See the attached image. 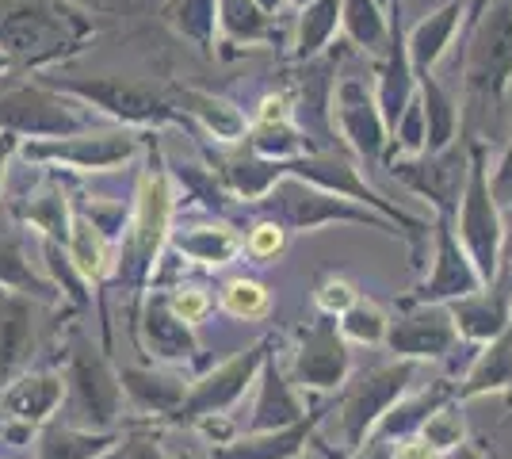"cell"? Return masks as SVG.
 Wrapping results in <instances>:
<instances>
[{
	"label": "cell",
	"instance_id": "cell-27",
	"mask_svg": "<svg viewBox=\"0 0 512 459\" xmlns=\"http://www.w3.org/2000/svg\"><path fill=\"white\" fill-rule=\"evenodd\" d=\"M12 215L39 230V241H69V226H73V196L58 176H46L31 188V196H20L12 203Z\"/></svg>",
	"mask_w": 512,
	"mask_h": 459
},
{
	"label": "cell",
	"instance_id": "cell-48",
	"mask_svg": "<svg viewBox=\"0 0 512 459\" xmlns=\"http://www.w3.org/2000/svg\"><path fill=\"white\" fill-rule=\"evenodd\" d=\"M390 459H448V456H440L421 433H406V437L390 440Z\"/></svg>",
	"mask_w": 512,
	"mask_h": 459
},
{
	"label": "cell",
	"instance_id": "cell-54",
	"mask_svg": "<svg viewBox=\"0 0 512 459\" xmlns=\"http://www.w3.org/2000/svg\"><path fill=\"white\" fill-rule=\"evenodd\" d=\"M283 4H291V8H295V12H299V8H306V4H310V0H283Z\"/></svg>",
	"mask_w": 512,
	"mask_h": 459
},
{
	"label": "cell",
	"instance_id": "cell-30",
	"mask_svg": "<svg viewBox=\"0 0 512 459\" xmlns=\"http://www.w3.org/2000/svg\"><path fill=\"white\" fill-rule=\"evenodd\" d=\"M279 39V20L256 0H218V46H272Z\"/></svg>",
	"mask_w": 512,
	"mask_h": 459
},
{
	"label": "cell",
	"instance_id": "cell-23",
	"mask_svg": "<svg viewBox=\"0 0 512 459\" xmlns=\"http://www.w3.org/2000/svg\"><path fill=\"white\" fill-rule=\"evenodd\" d=\"M119 383H123V398L134 410L165 417V421L180 410V402L188 398V387H192L180 368H165V364H127L119 368Z\"/></svg>",
	"mask_w": 512,
	"mask_h": 459
},
{
	"label": "cell",
	"instance_id": "cell-44",
	"mask_svg": "<svg viewBox=\"0 0 512 459\" xmlns=\"http://www.w3.org/2000/svg\"><path fill=\"white\" fill-rule=\"evenodd\" d=\"M360 299V287L352 284L341 272H325L318 284H314V306L325 318H341L348 306Z\"/></svg>",
	"mask_w": 512,
	"mask_h": 459
},
{
	"label": "cell",
	"instance_id": "cell-32",
	"mask_svg": "<svg viewBox=\"0 0 512 459\" xmlns=\"http://www.w3.org/2000/svg\"><path fill=\"white\" fill-rule=\"evenodd\" d=\"M161 20L176 39L195 46L203 58L218 54V0H165Z\"/></svg>",
	"mask_w": 512,
	"mask_h": 459
},
{
	"label": "cell",
	"instance_id": "cell-36",
	"mask_svg": "<svg viewBox=\"0 0 512 459\" xmlns=\"http://www.w3.org/2000/svg\"><path fill=\"white\" fill-rule=\"evenodd\" d=\"M0 287L27 295L35 303H62L58 287L46 280V272H39L27 261V249L20 238H0Z\"/></svg>",
	"mask_w": 512,
	"mask_h": 459
},
{
	"label": "cell",
	"instance_id": "cell-41",
	"mask_svg": "<svg viewBox=\"0 0 512 459\" xmlns=\"http://www.w3.org/2000/svg\"><path fill=\"white\" fill-rule=\"evenodd\" d=\"M337 329L348 345H383L386 329H390V314L375 299H356V303L337 318Z\"/></svg>",
	"mask_w": 512,
	"mask_h": 459
},
{
	"label": "cell",
	"instance_id": "cell-5",
	"mask_svg": "<svg viewBox=\"0 0 512 459\" xmlns=\"http://www.w3.org/2000/svg\"><path fill=\"white\" fill-rule=\"evenodd\" d=\"M417 372L421 364L413 360H386L379 368L348 375V383L337 391V402L329 406V414L337 417V433H341V448L333 459L360 456L367 440L375 437V429L383 425V417L413 391Z\"/></svg>",
	"mask_w": 512,
	"mask_h": 459
},
{
	"label": "cell",
	"instance_id": "cell-38",
	"mask_svg": "<svg viewBox=\"0 0 512 459\" xmlns=\"http://www.w3.org/2000/svg\"><path fill=\"white\" fill-rule=\"evenodd\" d=\"M245 150L264 161H295L302 153H314L318 146L299 131V123H253Z\"/></svg>",
	"mask_w": 512,
	"mask_h": 459
},
{
	"label": "cell",
	"instance_id": "cell-20",
	"mask_svg": "<svg viewBox=\"0 0 512 459\" xmlns=\"http://www.w3.org/2000/svg\"><path fill=\"white\" fill-rule=\"evenodd\" d=\"M169 249L176 257H184V264L214 272V268H226L237 257H245V238L234 222L207 215L199 222H172Z\"/></svg>",
	"mask_w": 512,
	"mask_h": 459
},
{
	"label": "cell",
	"instance_id": "cell-21",
	"mask_svg": "<svg viewBox=\"0 0 512 459\" xmlns=\"http://www.w3.org/2000/svg\"><path fill=\"white\" fill-rule=\"evenodd\" d=\"M509 299H512V276L501 268V276L493 284L478 287L467 299H455V303H444V306H448L451 322L459 329V341L482 349V345H490L493 337H501L505 329H512Z\"/></svg>",
	"mask_w": 512,
	"mask_h": 459
},
{
	"label": "cell",
	"instance_id": "cell-53",
	"mask_svg": "<svg viewBox=\"0 0 512 459\" xmlns=\"http://www.w3.org/2000/svg\"><path fill=\"white\" fill-rule=\"evenodd\" d=\"M12 58H8V54H0V77H4V73H12Z\"/></svg>",
	"mask_w": 512,
	"mask_h": 459
},
{
	"label": "cell",
	"instance_id": "cell-33",
	"mask_svg": "<svg viewBox=\"0 0 512 459\" xmlns=\"http://www.w3.org/2000/svg\"><path fill=\"white\" fill-rule=\"evenodd\" d=\"M341 31V0H310L299 8L295 20V35H291V58L306 66L314 58H325V50L333 46Z\"/></svg>",
	"mask_w": 512,
	"mask_h": 459
},
{
	"label": "cell",
	"instance_id": "cell-56",
	"mask_svg": "<svg viewBox=\"0 0 512 459\" xmlns=\"http://www.w3.org/2000/svg\"><path fill=\"white\" fill-rule=\"evenodd\" d=\"M383 4H386V0H383Z\"/></svg>",
	"mask_w": 512,
	"mask_h": 459
},
{
	"label": "cell",
	"instance_id": "cell-15",
	"mask_svg": "<svg viewBox=\"0 0 512 459\" xmlns=\"http://www.w3.org/2000/svg\"><path fill=\"white\" fill-rule=\"evenodd\" d=\"M130 333H134L138 349L150 356V364H165V368H192L203 352L195 326L172 314L161 287H150L142 295V303L130 318Z\"/></svg>",
	"mask_w": 512,
	"mask_h": 459
},
{
	"label": "cell",
	"instance_id": "cell-26",
	"mask_svg": "<svg viewBox=\"0 0 512 459\" xmlns=\"http://www.w3.org/2000/svg\"><path fill=\"white\" fill-rule=\"evenodd\" d=\"M467 23V0H448L436 12H428L406 31V50L413 73H436V66L448 58L455 35Z\"/></svg>",
	"mask_w": 512,
	"mask_h": 459
},
{
	"label": "cell",
	"instance_id": "cell-43",
	"mask_svg": "<svg viewBox=\"0 0 512 459\" xmlns=\"http://www.w3.org/2000/svg\"><path fill=\"white\" fill-rule=\"evenodd\" d=\"M161 291H165V303H169L172 314H176L180 322H188V326L207 322V314L214 310L211 287H203V284H188V280H180V284L161 287Z\"/></svg>",
	"mask_w": 512,
	"mask_h": 459
},
{
	"label": "cell",
	"instance_id": "cell-16",
	"mask_svg": "<svg viewBox=\"0 0 512 459\" xmlns=\"http://www.w3.org/2000/svg\"><path fill=\"white\" fill-rule=\"evenodd\" d=\"M478 287L486 284L470 261V253L463 249L451 219L432 215V268H428L425 280L413 287L409 303H455V299L474 295Z\"/></svg>",
	"mask_w": 512,
	"mask_h": 459
},
{
	"label": "cell",
	"instance_id": "cell-47",
	"mask_svg": "<svg viewBox=\"0 0 512 459\" xmlns=\"http://www.w3.org/2000/svg\"><path fill=\"white\" fill-rule=\"evenodd\" d=\"M490 188L497 203H501V211H509L512 207V131L505 138V150L497 157V165H490Z\"/></svg>",
	"mask_w": 512,
	"mask_h": 459
},
{
	"label": "cell",
	"instance_id": "cell-24",
	"mask_svg": "<svg viewBox=\"0 0 512 459\" xmlns=\"http://www.w3.org/2000/svg\"><path fill=\"white\" fill-rule=\"evenodd\" d=\"M325 406L321 410H310V414L287 425V429H276V433H237V437L222 440L211 452V459H299L310 444H314V433L325 421Z\"/></svg>",
	"mask_w": 512,
	"mask_h": 459
},
{
	"label": "cell",
	"instance_id": "cell-11",
	"mask_svg": "<svg viewBox=\"0 0 512 459\" xmlns=\"http://www.w3.org/2000/svg\"><path fill=\"white\" fill-rule=\"evenodd\" d=\"M0 131H12L16 138H69V134L92 131V115L81 111L77 100L65 92L31 81L0 92Z\"/></svg>",
	"mask_w": 512,
	"mask_h": 459
},
{
	"label": "cell",
	"instance_id": "cell-17",
	"mask_svg": "<svg viewBox=\"0 0 512 459\" xmlns=\"http://www.w3.org/2000/svg\"><path fill=\"white\" fill-rule=\"evenodd\" d=\"M383 349L394 360H413V364L448 360L459 349V329L444 303H413L406 314L390 318Z\"/></svg>",
	"mask_w": 512,
	"mask_h": 459
},
{
	"label": "cell",
	"instance_id": "cell-35",
	"mask_svg": "<svg viewBox=\"0 0 512 459\" xmlns=\"http://www.w3.org/2000/svg\"><path fill=\"white\" fill-rule=\"evenodd\" d=\"M119 440V433H92L77 425L50 421L35 433V459H96Z\"/></svg>",
	"mask_w": 512,
	"mask_h": 459
},
{
	"label": "cell",
	"instance_id": "cell-37",
	"mask_svg": "<svg viewBox=\"0 0 512 459\" xmlns=\"http://www.w3.org/2000/svg\"><path fill=\"white\" fill-rule=\"evenodd\" d=\"M272 306H276V295H272V287L264 284V280H256V276H226L222 284H218V310L226 314V318H237V322H264L268 314H272Z\"/></svg>",
	"mask_w": 512,
	"mask_h": 459
},
{
	"label": "cell",
	"instance_id": "cell-1",
	"mask_svg": "<svg viewBox=\"0 0 512 459\" xmlns=\"http://www.w3.org/2000/svg\"><path fill=\"white\" fill-rule=\"evenodd\" d=\"M146 169L134 180V199H130V215L123 234L115 241V276L111 284L127 299V322L142 303V295L150 291L153 268L161 264L165 249H169L172 222H176V184H172L169 161L157 146V131L150 134L146 146Z\"/></svg>",
	"mask_w": 512,
	"mask_h": 459
},
{
	"label": "cell",
	"instance_id": "cell-13",
	"mask_svg": "<svg viewBox=\"0 0 512 459\" xmlns=\"http://www.w3.org/2000/svg\"><path fill=\"white\" fill-rule=\"evenodd\" d=\"M352 375V345L341 337L337 318L318 314L314 322L299 326L291 345V379L306 398L337 394Z\"/></svg>",
	"mask_w": 512,
	"mask_h": 459
},
{
	"label": "cell",
	"instance_id": "cell-49",
	"mask_svg": "<svg viewBox=\"0 0 512 459\" xmlns=\"http://www.w3.org/2000/svg\"><path fill=\"white\" fill-rule=\"evenodd\" d=\"M23 138H16L12 131H0V192H4V180H8V169H12V157L20 150Z\"/></svg>",
	"mask_w": 512,
	"mask_h": 459
},
{
	"label": "cell",
	"instance_id": "cell-22",
	"mask_svg": "<svg viewBox=\"0 0 512 459\" xmlns=\"http://www.w3.org/2000/svg\"><path fill=\"white\" fill-rule=\"evenodd\" d=\"M169 100L180 108V115L188 119V127L199 134H207L222 146H241L249 138V115L237 108L234 100L207 92L195 85H169Z\"/></svg>",
	"mask_w": 512,
	"mask_h": 459
},
{
	"label": "cell",
	"instance_id": "cell-10",
	"mask_svg": "<svg viewBox=\"0 0 512 459\" xmlns=\"http://www.w3.org/2000/svg\"><path fill=\"white\" fill-rule=\"evenodd\" d=\"M276 349V337H260L256 345L234 352L230 360L214 364L211 372H203L199 379H192L188 398L180 402V410L169 417V425H184V429H199L203 421L226 417L237 402L256 387L260 368L268 360V352Z\"/></svg>",
	"mask_w": 512,
	"mask_h": 459
},
{
	"label": "cell",
	"instance_id": "cell-55",
	"mask_svg": "<svg viewBox=\"0 0 512 459\" xmlns=\"http://www.w3.org/2000/svg\"><path fill=\"white\" fill-rule=\"evenodd\" d=\"M509 322H512V299H509Z\"/></svg>",
	"mask_w": 512,
	"mask_h": 459
},
{
	"label": "cell",
	"instance_id": "cell-45",
	"mask_svg": "<svg viewBox=\"0 0 512 459\" xmlns=\"http://www.w3.org/2000/svg\"><path fill=\"white\" fill-rule=\"evenodd\" d=\"M96 459H169V452L153 429H134V433H119V440Z\"/></svg>",
	"mask_w": 512,
	"mask_h": 459
},
{
	"label": "cell",
	"instance_id": "cell-9",
	"mask_svg": "<svg viewBox=\"0 0 512 459\" xmlns=\"http://www.w3.org/2000/svg\"><path fill=\"white\" fill-rule=\"evenodd\" d=\"M256 207H264L291 234H314L321 226H367V230H383L390 238H402L398 226L386 222L383 215L367 211V207L352 203V199L333 196L325 188H314V184H306L299 176H283Z\"/></svg>",
	"mask_w": 512,
	"mask_h": 459
},
{
	"label": "cell",
	"instance_id": "cell-18",
	"mask_svg": "<svg viewBox=\"0 0 512 459\" xmlns=\"http://www.w3.org/2000/svg\"><path fill=\"white\" fill-rule=\"evenodd\" d=\"M310 410H314V406L306 402V394L295 387L291 372L279 364L276 349H272L268 360H264V368H260L253 414H249L241 433H276V429H287V425L302 421Z\"/></svg>",
	"mask_w": 512,
	"mask_h": 459
},
{
	"label": "cell",
	"instance_id": "cell-39",
	"mask_svg": "<svg viewBox=\"0 0 512 459\" xmlns=\"http://www.w3.org/2000/svg\"><path fill=\"white\" fill-rule=\"evenodd\" d=\"M39 245H43L46 280L58 287L62 303L69 306V310H92V287H88V280L77 272V264L69 261L65 245H58V241H39Z\"/></svg>",
	"mask_w": 512,
	"mask_h": 459
},
{
	"label": "cell",
	"instance_id": "cell-19",
	"mask_svg": "<svg viewBox=\"0 0 512 459\" xmlns=\"http://www.w3.org/2000/svg\"><path fill=\"white\" fill-rule=\"evenodd\" d=\"M62 402H65L62 372H54V368L23 372L0 391V421L39 433L43 425L54 421V414L62 410Z\"/></svg>",
	"mask_w": 512,
	"mask_h": 459
},
{
	"label": "cell",
	"instance_id": "cell-31",
	"mask_svg": "<svg viewBox=\"0 0 512 459\" xmlns=\"http://www.w3.org/2000/svg\"><path fill=\"white\" fill-rule=\"evenodd\" d=\"M413 81H417V96H421V108H425V123H428L425 153L448 150L451 142L463 138V111H459V100L440 85L436 73H413Z\"/></svg>",
	"mask_w": 512,
	"mask_h": 459
},
{
	"label": "cell",
	"instance_id": "cell-12",
	"mask_svg": "<svg viewBox=\"0 0 512 459\" xmlns=\"http://www.w3.org/2000/svg\"><path fill=\"white\" fill-rule=\"evenodd\" d=\"M467 165V138H459V142H451L448 150L440 153H417V157L394 153V157H386L383 169H390V176L406 192L425 199L428 207H432V215L455 219L463 184H467Z\"/></svg>",
	"mask_w": 512,
	"mask_h": 459
},
{
	"label": "cell",
	"instance_id": "cell-7",
	"mask_svg": "<svg viewBox=\"0 0 512 459\" xmlns=\"http://www.w3.org/2000/svg\"><path fill=\"white\" fill-rule=\"evenodd\" d=\"M65 402L73 406V421L77 429H92V433H115L119 417H123V383H119V368L88 333L69 329L65 341Z\"/></svg>",
	"mask_w": 512,
	"mask_h": 459
},
{
	"label": "cell",
	"instance_id": "cell-3",
	"mask_svg": "<svg viewBox=\"0 0 512 459\" xmlns=\"http://www.w3.org/2000/svg\"><path fill=\"white\" fill-rule=\"evenodd\" d=\"M100 20H92L73 0H0V54L16 69L50 73L65 66L96 39Z\"/></svg>",
	"mask_w": 512,
	"mask_h": 459
},
{
	"label": "cell",
	"instance_id": "cell-8",
	"mask_svg": "<svg viewBox=\"0 0 512 459\" xmlns=\"http://www.w3.org/2000/svg\"><path fill=\"white\" fill-rule=\"evenodd\" d=\"M153 131H130V127H92V131L69 134V138H27L20 142L16 157L46 173H115L130 161H138L150 146Z\"/></svg>",
	"mask_w": 512,
	"mask_h": 459
},
{
	"label": "cell",
	"instance_id": "cell-40",
	"mask_svg": "<svg viewBox=\"0 0 512 459\" xmlns=\"http://www.w3.org/2000/svg\"><path fill=\"white\" fill-rule=\"evenodd\" d=\"M417 433L440 452V456H451V452H459V448H467V417H463V402H444V406H436L432 414L417 425Z\"/></svg>",
	"mask_w": 512,
	"mask_h": 459
},
{
	"label": "cell",
	"instance_id": "cell-28",
	"mask_svg": "<svg viewBox=\"0 0 512 459\" xmlns=\"http://www.w3.org/2000/svg\"><path fill=\"white\" fill-rule=\"evenodd\" d=\"M211 169L237 203H260L287 176L283 173V161H264V157H256L249 150L211 157Z\"/></svg>",
	"mask_w": 512,
	"mask_h": 459
},
{
	"label": "cell",
	"instance_id": "cell-46",
	"mask_svg": "<svg viewBox=\"0 0 512 459\" xmlns=\"http://www.w3.org/2000/svg\"><path fill=\"white\" fill-rule=\"evenodd\" d=\"M253 123H295V100H291V88H279V92H264L260 104H256V115L249 119Z\"/></svg>",
	"mask_w": 512,
	"mask_h": 459
},
{
	"label": "cell",
	"instance_id": "cell-14",
	"mask_svg": "<svg viewBox=\"0 0 512 459\" xmlns=\"http://www.w3.org/2000/svg\"><path fill=\"white\" fill-rule=\"evenodd\" d=\"M333 131L344 138L363 165H383L390 153V127H386L371 77H341L333 88Z\"/></svg>",
	"mask_w": 512,
	"mask_h": 459
},
{
	"label": "cell",
	"instance_id": "cell-2",
	"mask_svg": "<svg viewBox=\"0 0 512 459\" xmlns=\"http://www.w3.org/2000/svg\"><path fill=\"white\" fill-rule=\"evenodd\" d=\"M512 96V0H493L467 31L463 62V138L490 146L501 138Z\"/></svg>",
	"mask_w": 512,
	"mask_h": 459
},
{
	"label": "cell",
	"instance_id": "cell-25",
	"mask_svg": "<svg viewBox=\"0 0 512 459\" xmlns=\"http://www.w3.org/2000/svg\"><path fill=\"white\" fill-rule=\"evenodd\" d=\"M35 356V299L0 287V391L31 368Z\"/></svg>",
	"mask_w": 512,
	"mask_h": 459
},
{
	"label": "cell",
	"instance_id": "cell-52",
	"mask_svg": "<svg viewBox=\"0 0 512 459\" xmlns=\"http://www.w3.org/2000/svg\"><path fill=\"white\" fill-rule=\"evenodd\" d=\"M264 12H272V16H279V8H283V0H256Z\"/></svg>",
	"mask_w": 512,
	"mask_h": 459
},
{
	"label": "cell",
	"instance_id": "cell-42",
	"mask_svg": "<svg viewBox=\"0 0 512 459\" xmlns=\"http://www.w3.org/2000/svg\"><path fill=\"white\" fill-rule=\"evenodd\" d=\"M245 238V257L256 264H272L287 253V241H291V230L276 222L272 215H260V219L241 234Z\"/></svg>",
	"mask_w": 512,
	"mask_h": 459
},
{
	"label": "cell",
	"instance_id": "cell-50",
	"mask_svg": "<svg viewBox=\"0 0 512 459\" xmlns=\"http://www.w3.org/2000/svg\"><path fill=\"white\" fill-rule=\"evenodd\" d=\"M512 261V207L505 211V264Z\"/></svg>",
	"mask_w": 512,
	"mask_h": 459
},
{
	"label": "cell",
	"instance_id": "cell-57",
	"mask_svg": "<svg viewBox=\"0 0 512 459\" xmlns=\"http://www.w3.org/2000/svg\"><path fill=\"white\" fill-rule=\"evenodd\" d=\"M509 264H512V261H509Z\"/></svg>",
	"mask_w": 512,
	"mask_h": 459
},
{
	"label": "cell",
	"instance_id": "cell-34",
	"mask_svg": "<svg viewBox=\"0 0 512 459\" xmlns=\"http://www.w3.org/2000/svg\"><path fill=\"white\" fill-rule=\"evenodd\" d=\"M341 35L379 62L390 46V16L383 0H341Z\"/></svg>",
	"mask_w": 512,
	"mask_h": 459
},
{
	"label": "cell",
	"instance_id": "cell-29",
	"mask_svg": "<svg viewBox=\"0 0 512 459\" xmlns=\"http://www.w3.org/2000/svg\"><path fill=\"white\" fill-rule=\"evenodd\" d=\"M486 394H509L512 398V329L482 345L467 375L455 383V402H474Z\"/></svg>",
	"mask_w": 512,
	"mask_h": 459
},
{
	"label": "cell",
	"instance_id": "cell-6",
	"mask_svg": "<svg viewBox=\"0 0 512 459\" xmlns=\"http://www.w3.org/2000/svg\"><path fill=\"white\" fill-rule=\"evenodd\" d=\"M467 157V184H463L459 211H455L451 226L470 253L482 284H493L505 268V211L490 188V146L478 138H467Z\"/></svg>",
	"mask_w": 512,
	"mask_h": 459
},
{
	"label": "cell",
	"instance_id": "cell-4",
	"mask_svg": "<svg viewBox=\"0 0 512 459\" xmlns=\"http://www.w3.org/2000/svg\"><path fill=\"white\" fill-rule=\"evenodd\" d=\"M39 81L65 92L81 108L111 119L115 127H130V131H169V127L184 131L188 127V119L169 100V88H153L134 77L88 73V77H39Z\"/></svg>",
	"mask_w": 512,
	"mask_h": 459
},
{
	"label": "cell",
	"instance_id": "cell-51",
	"mask_svg": "<svg viewBox=\"0 0 512 459\" xmlns=\"http://www.w3.org/2000/svg\"><path fill=\"white\" fill-rule=\"evenodd\" d=\"M402 4H406V0H386V16H390V23H402Z\"/></svg>",
	"mask_w": 512,
	"mask_h": 459
}]
</instances>
